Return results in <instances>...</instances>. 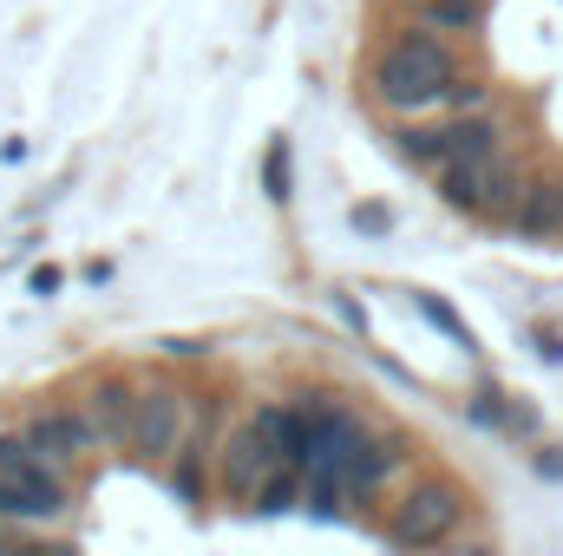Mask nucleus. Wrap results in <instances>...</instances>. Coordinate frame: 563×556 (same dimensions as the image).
I'll list each match as a JSON object with an SVG mask.
<instances>
[{
  "label": "nucleus",
  "instance_id": "1",
  "mask_svg": "<svg viewBox=\"0 0 563 556\" xmlns=\"http://www.w3.org/2000/svg\"><path fill=\"white\" fill-rule=\"evenodd\" d=\"M223 498L236 511H282L301 498L288 407H256L250 419H236V432L223 438Z\"/></svg>",
  "mask_w": 563,
  "mask_h": 556
},
{
  "label": "nucleus",
  "instance_id": "2",
  "mask_svg": "<svg viewBox=\"0 0 563 556\" xmlns=\"http://www.w3.org/2000/svg\"><path fill=\"white\" fill-rule=\"evenodd\" d=\"M459 79V53H452V40L445 33H432V26H400V33H387L380 40V53H374V66H367V86H374V99L387 105V112H400V119H420V112H439V99H445V86Z\"/></svg>",
  "mask_w": 563,
  "mask_h": 556
},
{
  "label": "nucleus",
  "instance_id": "3",
  "mask_svg": "<svg viewBox=\"0 0 563 556\" xmlns=\"http://www.w3.org/2000/svg\"><path fill=\"white\" fill-rule=\"evenodd\" d=\"M66 498H73V478L53 458H40L26 445V432H0V518H13L40 537L46 524L66 518Z\"/></svg>",
  "mask_w": 563,
  "mask_h": 556
},
{
  "label": "nucleus",
  "instance_id": "4",
  "mask_svg": "<svg viewBox=\"0 0 563 556\" xmlns=\"http://www.w3.org/2000/svg\"><path fill=\"white\" fill-rule=\"evenodd\" d=\"M190 425H197V400H190L184 387H170V380H144L139 400H132V438H125V458H139V465H170V458L184 452Z\"/></svg>",
  "mask_w": 563,
  "mask_h": 556
},
{
  "label": "nucleus",
  "instance_id": "5",
  "mask_svg": "<svg viewBox=\"0 0 563 556\" xmlns=\"http://www.w3.org/2000/svg\"><path fill=\"white\" fill-rule=\"evenodd\" d=\"M459 524H465V491L445 485V478H426V485H413V491L387 511L380 537H387L394 551H439Z\"/></svg>",
  "mask_w": 563,
  "mask_h": 556
},
{
  "label": "nucleus",
  "instance_id": "6",
  "mask_svg": "<svg viewBox=\"0 0 563 556\" xmlns=\"http://www.w3.org/2000/svg\"><path fill=\"white\" fill-rule=\"evenodd\" d=\"M20 432H26V445H33L40 458H53L66 478H73L92 452H106L99 432H92V419H86V407H33V413L20 419Z\"/></svg>",
  "mask_w": 563,
  "mask_h": 556
},
{
  "label": "nucleus",
  "instance_id": "7",
  "mask_svg": "<svg viewBox=\"0 0 563 556\" xmlns=\"http://www.w3.org/2000/svg\"><path fill=\"white\" fill-rule=\"evenodd\" d=\"M400 465H407V452H400V438L394 432H374V425H361V438H354V458H347V504H374L394 478H400Z\"/></svg>",
  "mask_w": 563,
  "mask_h": 556
},
{
  "label": "nucleus",
  "instance_id": "8",
  "mask_svg": "<svg viewBox=\"0 0 563 556\" xmlns=\"http://www.w3.org/2000/svg\"><path fill=\"white\" fill-rule=\"evenodd\" d=\"M132 400H139V387H132V380H119V374H106V380L79 400L106 452H125V438H132Z\"/></svg>",
  "mask_w": 563,
  "mask_h": 556
},
{
  "label": "nucleus",
  "instance_id": "9",
  "mask_svg": "<svg viewBox=\"0 0 563 556\" xmlns=\"http://www.w3.org/2000/svg\"><path fill=\"white\" fill-rule=\"evenodd\" d=\"M511 230L518 236H538V243H558L563 236V184L558 177H525V197L511 210Z\"/></svg>",
  "mask_w": 563,
  "mask_h": 556
},
{
  "label": "nucleus",
  "instance_id": "10",
  "mask_svg": "<svg viewBox=\"0 0 563 556\" xmlns=\"http://www.w3.org/2000/svg\"><path fill=\"white\" fill-rule=\"evenodd\" d=\"M420 20L432 33H472V26L485 20V0H426Z\"/></svg>",
  "mask_w": 563,
  "mask_h": 556
},
{
  "label": "nucleus",
  "instance_id": "11",
  "mask_svg": "<svg viewBox=\"0 0 563 556\" xmlns=\"http://www.w3.org/2000/svg\"><path fill=\"white\" fill-rule=\"evenodd\" d=\"M20 537H33L26 524H13V518H0V544H20Z\"/></svg>",
  "mask_w": 563,
  "mask_h": 556
},
{
  "label": "nucleus",
  "instance_id": "12",
  "mask_svg": "<svg viewBox=\"0 0 563 556\" xmlns=\"http://www.w3.org/2000/svg\"><path fill=\"white\" fill-rule=\"evenodd\" d=\"M394 7H413V13H420V7H426V0H394Z\"/></svg>",
  "mask_w": 563,
  "mask_h": 556
}]
</instances>
